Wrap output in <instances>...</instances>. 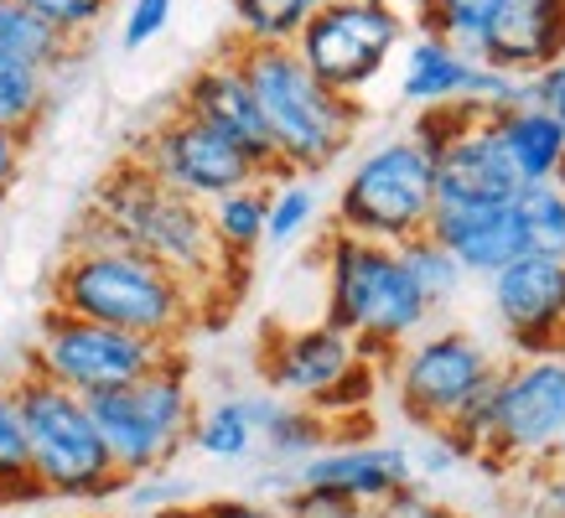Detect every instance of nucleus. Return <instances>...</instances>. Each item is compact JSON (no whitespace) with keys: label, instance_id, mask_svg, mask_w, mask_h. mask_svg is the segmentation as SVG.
<instances>
[{"label":"nucleus","instance_id":"1","mask_svg":"<svg viewBox=\"0 0 565 518\" xmlns=\"http://www.w3.org/2000/svg\"><path fill=\"white\" fill-rule=\"evenodd\" d=\"M73 239H104V244H125L136 255L167 265L172 276H182L192 291L218 306L234 311L249 270L223 265L213 228H207V207L172 192L167 182H156L136 155H120L109 172L99 176V187L84 207V224L73 228ZM213 322V316H207Z\"/></svg>","mask_w":565,"mask_h":518},{"label":"nucleus","instance_id":"2","mask_svg":"<svg viewBox=\"0 0 565 518\" xmlns=\"http://www.w3.org/2000/svg\"><path fill=\"white\" fill-rule=\"evenodd\" d=\"M47 306L136 332L151 343L182 347L198 327H207L203 295L167 265L104 239H73L47 280Z\"/></svg>","mask_w":565,"mask_h":518},{"label":"nucleus","instance_id":"3","mask_svg":"<svg viewBox=\"0 0 565 518\" xmlns=\"http://www.w3.org/2000/svg\"><path fill=\"white\" fill-rule=\"evenodd\" d=\"M234 63L259 104L265 136L275 145V166L286 176H327L348 155L363 125V104L317 78L296 57L291 42H239L234 36Z\"/></svg>","mask_w":565,"mask_h":518},{"label":"nucleus","instance_id":"4","mask_svg":"<svg viewBox=\"0 0 565 518\" xmlns=\"http://www.w3.org/2000/svg\"><path fill=\"white\" fill-rule=\"evenodd\" d=\"M327 270V327H338L348 343L359 347V358L384 363L405 343H415L430 327V301L411 280L405 259L394 244L353 239V234H327L322 244Z\"/></svg>","mask_w":565,"mask_h":518},{"label":"nucleus","instance_id":"5","mask_svg":"<svg viewBox=\"0 0 565 518\" xmlns=\"http://www.w3.org/2000/svg\"><path fill=\"white\" fill-rule=\"evenodd\" d=\"M21 425H26V456H32V483L42 498L63 503H104L125 487L120 466L104 446L99 425L88 414V399L42 379L36 368H21L17 379Z\"/></svg>","mask_w":565,"mask_h":518},{"label":"nucleus","instance_id":"6","mask_svg":"<svg viewBox=\"0 0 565 518\" xmlns=\"http://www.w3.org/2000/svg\"><path fill=\"white\" fill-rule=\"evenodd\" d=\"M88 414H94V425H99L104 446H109L125 483L172 466L188 446L192 420H198L188 353H167L140 379L88 395Z\"/></svg>","mask_w":565,"mask_h":518},{"label":"nucleus","instance_id":"7","mask_svg":"<svg viewBox=\"0 0 565 518\" xmlns=\"http://www.w3.org/2000/svg\"><path fill=\"white\" fill-rule=\"evenodd\" d=\"M430 213H436L430 155L411 136H394L353 161V172L343 176L338 203H332V228L399 249L426 234Z\"/></svg>","mask_w":565,"mask_h":518},{"label":"nucleus","instance_id":"8","mask_svg":"<svg viewBox=\"0 0 565 518\" xmlns=\"http://www.w3.org/2000/svg\"><path fill=\"white\" fill-rule=\"evenodd\" d=\"M167 353H182V347L151 343V337H136V332L104 327V322H88V316L47 306L42 322H36V343L26 347V368H36L42 379L63 384V389L88 399V395H104V389H120V384L140 379Z\"/></svg>","mask_w":565,"mask_h":518},{"label":"nucleus","instance_id":"9","mask_svg":"<svg viewBox=\"0 0 565 518\" xmlns=\"http://www.w3.org/2000/svg\"><path fill=\"white\" fill-rule=\"evenodd\" d=\"M399 42H405V17L394 11V0H327L311 6L291 47L332 94L359 99L390 68Z\"/></svg>","mask_w":565,"mask_h":518},{"label":"nucleus","instance_id":"10","mask_svg":"<svg viewBox=\"0 0 565 518\" xmlns=\"http://www.w3.org/2000/svg\"><path fill=\"white\" fill-rule=\"evenodd\" d=\"M415 487V462L405 446L374 441H338L296 466L280 508L296 518H353L374 514L384 498Z\"/></svg>","mask_w":565,"mask_h":518},{"label":"nucleus","instance_id":"11","mask_svg":"<svg viewBox=\"0 0 565 518\" xmlns=\"http://www.w3.org/2000/svg\"><path fill=\"white\" fill-rule=\"evenodd\" d=\"M394 368V399L399 414L420 425V431H441L467 399L498 374V358L488 353L482 337L462 327H436L420 332L390 358Z\"/></svg>","mask_w":565,"mask_h":518},{"label":"nucleus","instance_id":"12","mask_svg":"<svg viewBox=\"0 0 565 518\" xmlns=\"http://www.w3.org/2000/svg\"><path fill=\"white\" fill-rule=\"evenodd\" d=\"M130 155H136L156 182H167L172 192H182V197H192V203H203V207L213 203V197H223V192L265 182V172H259L234 140L218 136L213 125H203L198 115H188V109H167V115L136 140Z\"/></svg>","mask_w":565,"mask_h":518},{"label":"nucleus","instance_id":"13","mask_svg":"<svg viewBox=\"0 0 565 518\" xmlns=\"http://www.w3.org/2000/svg\"><path fill=\"white\" fill-rule=\"evenodd\" d=\"M565 431V353L509 358L493 389V441L482 462H545Z\"/></svg>","mask_w":565,"mask_h":518},{"label":"nucleus","instance_id":"14","mask_svg":"<svg viewBox=\"0 0 565 518\" xmlns=\"http://www.w3.org/2000/svg\"><path fill=\"white\" fill-rule=\"evenodd\" d=\"M498 327L509 332L514 358L565 353V265L545 255H519L488 276Z\"/></svg>","mask_w":565,"mask_h":518},{"label":"nucleus","instance_id":"15","mask_svg":"<svg viewBox=\"0 0 565 518\" xmlns=\"http://www.w3.org/2000/svg\"><path fill=\"white\" fill-rule=\"evenodd\" d=\"M359 363V347L348 343L338 327L311 322V327H270L259 343V379L265 389L291 404H322L343 374Z\"/></svg>","mask_w":565,"mask_h":518},{"label":"nucleus","instance_id":"16","mask_svg":"<svg viewBox=\"0 0 565 518\" xmlns=\"http://www.w3.org/2000/svg\"><path fill=\"white\" fill-rule=\"evenodd\" d=\"M177 109H188V115H198L203 125H213L218 136L234 140L259 172H265V182L286 176L280 166H275V145H270V136H265L259 104H255V94H249V84H244V73H239V63H234V52L228 47H223L218 57H207L203 68L182 84Z\"/></svg>","mask_w":565,"mask_h":518},{"label":"nucleus","instance_id":"17","mask_svg":"<svg viewBox=\"0 0 565 518\" xmlns=\"http://www.w3.org/2000/svg\"><path fill=\"white\" fill-rule=\"evenodd\" d=\"M430 172H436V207H482L519 197V176L498 145L493 115H472L430 155Z\"/></svg>","mask_w":565,"mask_h":518},{"label":"nucleus","instance_id":"18","mask_svg":"<svg viewBox=\"0 0 565 518\" xmlns=\"http://www.w3.org/2000/svg\"><path fill=\"white\" fill-rule=\"evenodd\" d=\"M565 57V0H503L482 26L478 63L514 78H534Z\"/></svg>","mask_w":565,"mask_h":518},{"label":"nucleus","instance_id":"19","mask_svg":"<svg viewBox=\"0 0 565 518\" xmlns=\"http://www.w3.org/2000/svg\"><path fill=\"white\" fill-rule=\"evenodd\" d=\"M426 234L441 244L446 255L462 265V276H493L509 259L524 255L519 239V213L514 203H482V207H436Z\"/></svg>","mask_w":565,"mask_h":518},{"label":"nucleus","instance_id":"20","mask_svg":"<svg viewBox=\"0 0 565 518\" xmlns=\"http://www.w3.org/2000/svg\"><path fill=\"white\" fill-rule=\"evenodd\" d=\"M493 130H498V145L509 155V166H514L519 187H530V182H555L565 161V125L550 120L540 104H514V109H503L493 115Z\"/></svg>","mask_w":565,"mask_h":518},{"label":"nucleus","instance_id":"21","mask_svg":"<svg viewBox=\"0 0 565 518\" xmlns=\"http://www.w3.org/2000/svg\"><path fill=\"white\" fill-rule=\"evenodd\" d=\"M472 57L457 52L441 36L415 32V42L405 47V68H399V99L415 109H436V104H462L467 84H472Z\"/></svg>","mask_w":565,"mask_h":518},{"label":"nucleus","instance_id":"22","mask_svg":"<svg viewBox=\"0 0 565 518\" xmlns=\"http://www.w3.org/2000/svg\"><path fill=\"white\" fill-rule=\"evenodd\" d=\"M207 228H213V244H218L223 265L249 270V259H255L259 244H265V182L213 197V203H207Z\"/></svg>","mask_w":565,"mask_h":518},{"label":"nucleus","instance_id":"23","mask_svg":"<svg viewBox=\"0 0 565 518\" xmlns=\"http://www.w3.org/2000/svg\"><path fill=\"white\" fill-rule=\"evenodd\" d=\"M0 52L6 57H17V63H32L52 78V73H63L78 57L68 36H57L42 17H32L21 0H0Z\"/></svg>","mask_w":565,"mask_h":518},{"label":"nucleus","instance_id":"24","mask_svg":"<svg viewBox=\"0 0 565 518\" xmlns=\"http://www.w3.org/2000/svg\"><path fill=\"white\" fill-rule=\"evenodd\" d=\"M259 441L270 456L280 462H307L317 451L338 446V425H332V414L311 410V404H291V399H275V410L265 414V425H259Z\"/></svg>","mask_w":565,"mask_h":518},{"label":"nucleus","instance_id":"25","mask_svg":"<svg viewBox=\"0 0 565 518\" xmlns=\"http://www.w3.org/2000/svg\"><path fill=\"white\" fill-rule=\"evenodd\" d=\"M47 109H52V78L47 73L0 52V130L32 140L36 130H42V120H47Z\"/></svg>","mask_w":565,"mask_h":518},{"label":"nucleus","instance_id":"26","mask_svg":"<svg viewBox=\"0 0 565 518\" xmlns=\"http://www.w3.org/2000/svg\"><path fill=\"white\" fill-rule=\"evenodd\" d=\"M524 255H545L565 265V192L555 182H530L514 197Z\"/></svg>","mask_w":565,"mask_h":518},{"label":"nucleus","instance_id":"27","mask_svg":"<svg viewBox=\"0 0 565 518\" xmlns=\"http://www.w3.org/2000/svg\"><path fill=\"white\" fill-rule=\"evenodd\" d=\"M255 441H259V435H255V420H249L244 395L218 399V404L198 410L192 435H188V446H198L203 456H213V462H239V456H249V451H255Z\"/></svg>","mask_w":565,"mask_h":518},{"label":"nucleus","instance_id":"28","mask_svg":"<svg viewBox=\"0 0 565 518\" xmlns=\"http://www.w3.org/2000/svg\"><path fill=\"white\" fill-rule=\"evenodd\" d=\"M415 6V26L426 36H441L451 42L457 52H467L478 63V42H482V26L493 21V11L503 0H411Z\"/></svg>","mask_w":565,"mask_h":518},{"label":"nucleus","instance_id":"29","mask_svg":"<svg viewBox=\"0 0 565 518\" xmlns=\"http://www.w3.org/2000/svg\"><path fill=\"white\" fill-rule=\"evenodd\" d=\"M322 197L311 176H275L265 182V244H296L317 224Z\"/></svg>","mask_w":565,"mask_h":518},{"label":"nucleus","instance_id":"30","mask_svg":"<svg viewBox=\"0 0 565 518\" xmlns=\"http://www.w3.org/2000/svg\"><path fill=\"white\" fill-rule=\"evenodd\" d=\"M6 503H42V493L32 483L26 425H21V404L11 384H0V508Z\"/></svg>","mask_w":565,"mask_h":518},{"label":"nucleus","instance_id":"31","mask_svg":"<svg viewBox=\"0 0 565 518\" xmlns=\"http://www.w3.org/2000/svg\"><path fill=\"white\" fill-rule=\"evenodd\" d=\"M399 259H405L411 280L420 285V295L430 301V311L451 306V301L462 295V285H467L462 265L446 255V249H441L436 239H430V234H420V239H411V244H399Z\"/></svg>","mask_w":565,"mask_h":518},{"label":"nucleus","instance_id":"32","mask_svg":"<svg viewBox=\"0 0 565 518\" xmlns=\"http://www.w3.org/2000/svg\"><path fill=\"white\" fill-rule=\"evenodd\" d=\"M228 6L239 42H296L311 17V0H228Z\"/></svg>","mask_w":565,"mask_h":518},{"label":"nucleus","instance_id":"33","mask_svg":"<svg viewBox=\"0 0 565 518\" xmlns=\"http://www.w3.org/2000/svg\"><path fill=\"white\" fill-rule=\"evenodd\" d=\"M32 17H42L57 36H68L73 47H84L88 36L99 32L104 21H109V11L120 6V0H21Z\"/></svg>","mask_w":565,"mask_h":518},{"label":"nucleus","instance_id":"34","mask_svg":"<svg viewBox=\"0 0 565 518\" xmlns=\"http://www.w3.org/2000/svg\"><path fill=\"white\" fill-rule=\"evenodd\" d=\"M172 11H177V0H130V6H125V21H120V42L130 52L151 47L156 36L172 26Z\"/></svg>","mask_w":565,"mask_h":518},{"label":"nucleus","instance_id":"35","mask_svg":"<svg viewBox=\"0 0 565 518\" xmlns=\"http://www.w3.org/2000/svg\"><path fill=\"white\" fill-rule=\"evenodd\" d=\"M120 493L136 503L140 514H151V508H167V503H188V483H182V477H172V466H161V472H146V477H130Z\"/></svg>","mask_w":565,"mask_h":518},{"label":"nucleus","instance_id":"36","mask_svg":"<svg viewBox=\"0 0 565 518\" xmlns=\"http://www.w3.org/2000/svg\"><path fill=\"white\" fill-rule=\"evenodd\" d=\"M374 518H462L451 503H436L430 493H420V483L405 487V493H394L374 508Z\"/></svg>","mask_w":565,"mask_h":518},{"label":"nucleus","instance_id":"37","mask_svg":"<svg viewBox=\"0 0 565 518\" xmlns=\"http://www.w3.org/2000/svg\"><path fill=\"white\" fill-rule=\"evenodd\" d=\"M530 88H534V104L545 109L550 120H561V125H565V57H561V63H550V68L534 73Z\"/></svg>","mask_w":565,"mask_h":518},{"label":"nucleus","instance_id":"38","mask_svg":"<svg viewBox=\"0 0 565 518\" xmlns=\"http://www.w3.org/2000/svg\"><path fill=\"white\" fill-rule=\"evenodd\" d=\"M26 145H32V140L0 130V203L21 187V172H26Z\"/></svg>","mask_w":565,"mask_h":518},{"label":"nucleus","instance_id":"39","mask_svg":"<svg viewBox=\"0 0 565 518\" xmlns=\"http://www.w3.org/2000/svg\"><path fill=\"white\" fill-rule=\"evenodd\" d=\"M534 508H540V518H565V472L561 466H550L540 472V493H534Z\"/></svg>","mask_w":565,"mask_h":518},{"label":"nucleus","instance_id":"40","mask_svg":"<svg viewBox=\"0 0 565 518\" xmlns=\"http://www.w3.org/2000/svg\"><path fill=\"white\" fill-rule=\"evenodd\" d=\"M198 518H270V508H259L249 498H207L198 503Z\"/></svg>","mask_w":565,"mask_h":518},{"label":"nucleus","instance_id":"41","mask_svg":"<svg viewBox=\"0 0 565 518\" xmlns=\"http://www.w3.org/2000/svg\"><path fill=\"white\" fill-rule=\"evenodd\" d=\"M140 518H198V503H167V508H151Z\"/></svg>","mask_w":565,"mask_h":518},{"label":"nucleus","instance_id":"42","mask_svg":"<svg viewBox=\"0 0 565 518\" xmlns=\"http://www.w3.org/2000/svg\"><path fill=\"white\" fill-rule=\"evenodd\" d=\"M545 462H550V466H561V472H565V431H561V441L550 446V456H545Z\"/></svg>","mask_w":565,"mask_h":518},{"label":"nucleus","instance_id":"43","mask_svg":"<svg viewBox=\"0 0 565 518\" xmlns=\"http://www.w3.org/2000/svg\"><path fill=\"white\" fill-rule=\"evenodd\" d=\"M555 187H561V192H565V161H561V172H555Z\"/></svg>","mask_w":565,"mask_h":518},{"label":"nucleus","instance_id":"44","mask_svg":"<svg viewBox=\"0 0 565 518\" xmlns=\"http://www.w3.org/2000/svg\"><path fill=\"white\" fill-rule=\"evenodd\" d=\"M270 518H296V514H286V508H270Z\"/></svg>","mask_w":565,"mask_h":518},{"label":"nucleus","instance_id":"45","mask_svg":"<svg viewBox=\"0 0 565 518\" xmlns=\"http://www.w3.org/2000/svg\"><path fill=\"white\" fill-rule=\"evenodd\" d=\"M78 518H120V514H78Z\"/></svg>","mask_w":565,"mask_h":518},{"label":"nucleus","instance_id":"46","mask_svg":"<svg viewBox=\"0 0 565 518\" xmlns=\"http://www.w3.org/2000/svg\"><path fill=\"white\" fill-rule=\"evenodd\" d=\"M353 518H374V514H353Z\"/></svg>","mask_w":565,"mask_h":518},{"label":"nucleus","instance_id":"47","mask_svg":"<svg viewBox=\"0 0 565 518\" xmlns=\"http://www.w3.org/2000/svg\"><path fill=\"white\" fill-rule=\"evenodd\" d=\"M311 6H327V0H311Z\"/></svg>","mask_w":565,"mask_h":518}]
</instances>
